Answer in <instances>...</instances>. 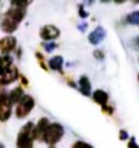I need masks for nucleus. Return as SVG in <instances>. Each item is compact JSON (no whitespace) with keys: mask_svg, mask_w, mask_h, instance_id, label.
<instances>
[{"mask_svg":"<svg viewBox=\"0 0 139 148\" xmlns=\"http://www.w3.org/2000/svg\"><path fill=\"white\" fill-rule=\"evenodd\" d=\"M34 108V99L29 95H23V97L21 99V101L18 103L17 109H16V114L18 118H23L29 114L31 109Z\"/></svg>","mask_w":139,"mask_h":148,"instance_id":"obj_3","label":"nucleus"},{"mask_svg":"<svg viewBox=\"0 0 139 148\" xmlns=\"http://www.w3.org/2000/svg\"><path fill=\"white\" fill-rule=\"evenodd\" d=\"M62 135H64V129H62L61 125H59V123H49V126L47 127L46 133H44L43 140L52 147L62 138Z\"/></svg>","mask_w":139,"mask_h":148,"instance_id":"obj_1","label":"nucleus"},{"mask_svg":"<svg viewBox=\"0 0 139 148\" xmlns=\"http://www.w3.org/2000/svg\"><path fill=\"white\" fill-rule=\"evenodd\" d=\"M0 148H4V146H3V144H1V143H0Z\"/></svg>","mask_w":139,"mask_h":148,"instance_id":"obj_26","label":"nucleus"},{"mask_svg":"<svg viewBox=\"0 0 139 148\" xmlns=\"http://www.w3.org/2000/svg\"><path fill=\"white\" fill-rule=\"evenodd\" d=\"M21 79H22L23 84H27V79H26V78H25V77H21Z\"/></svg>","mask_w":139,"mask_h":148,"instance_id":"obj_25","label":"nucleus"},{"mask_svg":"<svg viewBox=\"0 0 139 148\" xmlns=\"http://www.w3.org/2000/svg\"><path fill=\"white\" fill-rule=\"evenodd\" d=\"M36 57H38V60H39V64H40V66L43 68V69H47V66H46V64H44V59H43V56H42L39 52H36Z\"/></svg>","mask_w":139,"mask_h":148,"instance_id":"obj_19","label":"nucleus"},{"mask_svg":"<svg viewBox=\"0 0 139 148\" xmlns=\"http://www.w3.org/2000/svg\"><path fill=\"white\" fill-rule=\"evenodd\" d=\"M17 26H18V23H16L14 21L9 20V18H7V17H5L4 20H3V22H1V29H3V31H4V33H8V34H10V33H13V31H16Z\"/></svg>","mask_w":139,"mask_h":148,"instance_id":"obj_14","label":"nucleus"},{"mask_svg":"<svg viewBox=\"0 0 139 148\" xmlns=\"http://www.w3.org/2000/svg\"><path fill=\"white\" fill-rule=\"evenodd\" d=\"M10 113H12V104L9 103L7 92H1L0 94V121L5 122L9 120Z\"/></svg>","mask_w":139,"mask_h":148,"instance_id":"obj_4","label":"nucleus"},{"mask_svg":"<svg viewBox=\"0 0 139 148\" xmlns=\"http://www.w3.org/2000/svg\"><path fill=\"white\" fill-rule=\"evenodd\" d=\"M62 64H64V60L61 56H55L49 60V68L52 70H61L62 69Z\"/></svg>","mask_w":139,"mask_h":148,"instance_id":"obj_16","label":"nucleus"},{"mask_svg":"<svg viewBox=\"0 0 139 148\" xmlns=\"http://www.w3.org/2000/svg\"><path fill=\"white\" fill-rule=\"evenodd\" d=\"M16 47V38L14 36H5L0 39V51L8 53Z\"/></svg>","mask_w":139,"mask_h":148,"instance_id":"obj_9","label":"nucleus"},{"mask_svg":"<svg viewBox=\"0 0 139 148\" xmlns=\"http://www.w3.org/2000/svg\"><path fill=\"white\" fill-rule=\"evenodd\" d=\"M92 99L98 104H100L101 107H104V105H107V101H108V94L105 91H103V90H96L92 94Z\"/></svg>","mask_w":139,"mask_h":148,"instance_id":"obj_12","label":"nucleus"},{"mask_svg":"<svg viewBox=\"0 0 139 148\" xmlns=\"http://www.w3.org/2000/svg\"><path fill=\"white\" fill-rule=\"evenodd\" d=\"M138 81H139V75H138Z\"/></svg>","mask_w":139,"mask_h":148,"instance_id":"obj_27","label":"nucleus"},{"mask_svg":"<svg viewBox=\"0 0 139 148\" xmlns=\"http://www.w3.org/2000/svg\"><path fill=\"white\" fill-rule=\"evenodd\" d=\"M22 97H23V90L21 88V87H17V88L12 90V91L8 94V99H9L10 104H18Z\"/></svg>","mask_w":139,"mask_h":148,"instance_id":"obj_11","label":"nucleus"},{"mask_svg":"<svg viewBox=\"0 0 139 148\" xmlns=\"http://www.w3.org/2000/svg\"><path fill=\"white\" fill-rule=\"evenodd\" d=\"M0 86H1V82H0Z\"/></svg>","mask_w":139,"mask_h":148,"instance_id":"obj_29","label":"nucleus"},{"mask_svg":"<svg viewBox=\"0 0 139 148\" xmlns=\"http://www.w3.org/2000/svg\"><path fill=\"white\" fill-rule=\"evenodd\" d=\"M79 87H81V92H82L85 96H90L91 95V83L90 79L87 77H81L79 79Z\"/></svg>","mask_w":139,"mask_h":148,"instance_id":"obj_13","label":"nucleus"},{"mask_svg":"<svg viewBox=\"0 0 139 148\" xmlns=\"http://www.w3.org/2000/svg\"><path fill=\"white\" fill-rule=\"evenodd\" d=\"M60 30L53 25H46L40 29V36L44 40H53V39L59 38Z\"/></svg>","mask_w":139,"mask_h":148,"instance_id":"obj_5","label":"nucleus"},{"mask_svg":"<svg viewBox=\"0 0 139 148\" xmlns=\"http://www.w3.org/2000/svg\"><path fill=\"white\" fill-rule=\"evenodd\" d=\"M126 20H127V22L131 23V25H139V10L130 13Z\"/></svg>","mask_w":139,"mask_h":148,"instance_id":"obj_17","label":"nucleus"},{"mask_svg":"<svg viewBox=\"0 0 139 148\" xmlns=\"http://www.w3.org/2000/svg\"><path fill=\"white\" fill-rule=\"evenodd\" d=\"M10 66H12V59H10V56L4 55V56L0 57V77L7 72V69H9Z\"/></svg>","mask_w":139,"mask_h":148,"instance_id":"obj_15","label":"nucleus"},{"mask_svg":"<svg viewBox=\"0 0 139 148\" xmlns=\"http://www.w3.org/2000/svg\"><path fill=\"white\" fill-rule=\"evenodd\" d=\"M94 56H95L96 59H99V60L104 59V53L101 51H95V52H94Z\"/></svg>","mask_w":139,"mask_h":148,"instance_id":"obj_21","label":"nucleus"},{"mask_svg":"<svg viewBox=\"0 0 139 148\" xmlns=\"http://www.w3.org/2000/svg\"><path fill=\"white\" fill-rule=\"evenodd\" d=\"M17 78H18V69L12 65L9 69H7V72L0 77V82H1V84H9L12 82H14Z\"/></svg>","mask_w":139,"mask_h":148,"instance_id":"obj_8","label":"nucleus"},{"mask_svg":"<svg viewBox=\"0 0 139 148\" xmlns=\"http://www.w3.org/2000/svg\"><path fill=\"white\" fill-rule=\"evenodd\" d=\"M25 14H26V9H25V8L13 7V8H10L7 13H5V17L9 18V20H12V21H14L16 23H18V22H21V21L23 20Z\"/></svg>","mask_w":139,"mask_h":148,"instance_id":"obj_7","label":"nucleus"},{"mask_svg":"<svg viewBox=\"0 0 139 148\" xmlns=\"http://www.w3.org/2000/svg\"><path fill=\"white\" fill-rule=\"evenodd\" d=\"M49 148H55V147H49Z\"/></svg>","mask_w":139,"mask_h":148,"instance_id":"obj_28","label":"nucleus"},{"mask_svg":"<svg viewBox=\"0 0 139 148\" xmlns=\"http://www.w3.org/2000/svg\"><path fill=\"white\" fill-rule=\"evenodd\" d=\"M72 148H92V147H91L90 144L85 143V142H77V143L73 144Z\"/></svg>","mask_w":139,"mask_h":148,"instance_id":"obj_18","label":"nucleus"},{"mask_svg":"<svg viewBox=\"0 0 139 148\" xmlns=\"http://www.w3.org/2000/svg\"><path fill=\"white\" fill-rule=\"evenodd\" d=\"M104 36H105V30L99 26V27H96L95 30L88 35V40H90V43H92V44H98L103 40Z\"/></svg>","mask_w":139,"mask_h":148,"instance_id":"obj_10","label":"nucleus"},{"mask_svg":"<svg viewBox=\"0 0 139 148\" xmlns=\"http://www.w3.org/2000/svg\"><path fill=\"white\" fill-rule=\"evenodd\" d=\"M120 139H121V140H125V139H127V133L125 130L120 131Z\"/></svg>","mask_w":139,"mask_h":148,"instance_id":"obj_22","label":"nucleus"},{"mask_svg":"<svg viewBox=\"0 0 139 148\" xmlns=\"http://www.w3.org/2000/svg\"><path fill=\"white\" fill-rule=\"evenodd\" d=\"M33 123L29 122L22 127L17 138V147L18 148H33Z\"/></svg>","mask_w":139,"mask_h":148,"instance_id":"obj_2","label":"nucleus"},{"mask_svg":"<svg viewBox=\"0 0 139 148\" xmlns=\"http://www.w3.org/2000/svg\"><path fill=\"white\" fill-rule=\"evenodd\" d=\"M79 16L82 18H85V17H87V12H85V10L82 9V8H79Z\"/></svg>","mask_w":139,"mask_h":148,"instance_id":"obj_24","label":"nucleus"},{"mask_svg":"<svg viewBox=\"0 0 139 148\" xmlns=\"http://www.w3.org/2000/svg\"><path fill=\"white\" fill-rule=\"evenodd\" d=\"M48 126H49V121L47 120V118H42V120H39L38 125L33 129V136L35 139H38V140H43L44 133H46V130H47Z\"/></svg>","mask_w":139,"mask_h":148,"instance_id":"obj_6","label":"nucleus"},{"mask_svg":"<svg viewBox=\"0 0 139 148\" xmlns=\"http://www.w3.org/2000/svg\"><path fill=\"white\" fill-rule=\"evenodd\" d=\"M55 47H56V44L52 43V42H49V43H46V44H44V48H46L47 52H51L52 49L55 48Z\"/></svg>","mask_w":139,"mask_h":148,"instance_id":"obj_20","label":"nucleus"},{"mask_svg":"<svg viewBox=\"0 0 139 148\" xmlns=\"http://www.w3.org/2000/svg\"><path fill=\"white\" fill-rule=\"evenodd\" d=\"M129 148H139V146H138L137 143H135V139H134V138H133L129 142Z\"/></svg>","mask_w":139,"mask_h":148,"instance_id":"obj_23","label":"nucleus"}]
</instances>
